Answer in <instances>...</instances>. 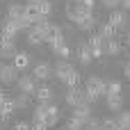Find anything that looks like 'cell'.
Listing matches in <instances>:
<instances>
[{"mask_svg":"<svg viewBox=\"0 0 130 130\" xmlns=\"http://www.w3.org/2000/svg\"><path fill=\"white\" fill-rule=\"evenodd\" d=\"M94 9H89V7H85L82 2H78V0H69L66 2V18L69 21H73L75 25H80L82 23V18L87 16V14H91Z\"/></svg>","mask_w":130,"mask_h":130,"instance_id":"cell-1","label":"cell"},{"mask_svg":"<svg viewBox=\"0 0 130 130\" xmlns=\"http://www.w3.org/2000/svg\"><path fill=\"white\" fill-rule=\"evenodd\" d=\"M85 94H87V103H96L103 94H105V82L101 78H89L87 80V87H85Z\"/></svg>","mask_w":130,"mask_h":130,"instance_id":"cell-2","label":"cell"},{"mask_svg":"<svg viewBox=\"0 0 130 130\" xmlns=\"http://www.w3.org/2000/svg\"><path fill=\"white\" fill-rule=\"evenodd\" d=\"M66 103H69L71 107L89 105V103H87V94H85L80 87H69V91H66Z\"/></svg>","mask_w":130,"mask_h":130,"instance_id":"cell-3","label":"cell"},{"mask_svg":"<svg viewBox=\"0 0 130 130\" xmlns=\"http://www.w3.org/2000/svg\"><path fill=\"white\" fill-rule=\"evenodd\" d=\"M18 91L21 94H30V96L37 91V80H34L32 73H25V75L18 78Z\"/></svg>","mask_w":130,"mask_h":130,"instance_id":"cell-4","label":"cell"},{"mask_svg":"<svg viewBox=\"0 0 130 130\" xmlns=\"http://www.w3.org/2000/svg\"><path fill=\"white\" fill-rule=\"evenodd\" d=\"M46 41H48L50 50H55L57 46H62V43H64V34H62V27H59V25H53V27H50V32L46 34Z\"/></svg>","mask_w":130,"mask_h":130,"instance_id":"cell-5","label":"cell"},{"mask_svg":"<svg viewBox=\"0 0 130 130\" xmlns=\"http://www.w3.org/2000/svg\"><path fill=\"white\" fill-rule=\"evenodd\" d=\"M103 46H105V39H103L101 34H91V39H89V48H91V57H94V59H98V57L105 55Z\"/></svg>","mask_w":130,"mask_h":130,"instance_id":"cell-6","label":"cell"},{"mask_svg":"<svg viewBox=\"0 0 130 130\" xmlns=\"http://www.w3.org/2000/svg\"><path fill=\"white\" fill-rule=\"evenodd\" d=\"M14 80H16V66H14V64H5V66H0V82L11 85Z\"/></svg>","mask_w":130,"mask_h":130,"instance_id":"cell-7","label":"cell"},{"mask_svg":"<svg viewBox=\"0 0 130 130\" xmlns=\"http://www.w3.org/2000/svg\"><path fill=\"white\" fill-rule=\"evenodd\" d=\"M34 80H46V78H50L53 75V69H50V64L48 62H39L37 66H34Z\"/></svg>","mask_w":130,"mask_h":130,"instance_id":"cell-8","label":"cell"},{"mask_svg":"<svg viewBox=\"0 0 130 130\" xmlns=\"http://www.w3.org/2000/svg\"><path fill=\"white\" fill-rule=\"evenodd\" d=\"M14 110H16V105H14V98H5V103L0 105V123L9 121V117L14 114Z\"/></svg>","mask_w":130,"mask_h":130,"instance_id":"cell-9","label":"cell"},{"mask_svg":"<svg viewBox=\"0 0 130 130\" xmlns=\"http://www.w3.org/2000/svg\"><path fill=\"white\" fill-rule=\"evenodd\" d=\"M57 121H59V110H57V105L50 103V107H48V112H46V117H43V126H46V128H53Z\"/></svg>","mask_w":130,"mask_h":130,"instance_id":"cell-10","label":"cell"},{"mask_svg":"<svg viewBox=\"0 0 130 130\" xmlns=\"http://www.w3.org/2000/svg\"><path fill=\"white\" fill-rule=\"evenodd\" d=\"M71 71H73V66H71L66 59H62V62H57V64H55V71H53V73H55V78H59V80L64 82V78H66Z\"/></svg>","mask_w":130,"mask_h":130,"instance_id":"cell-11","label":"cell"},{"mask_svg":"<svg viewBox=\"0 0 130 130\" xmlns=\"http://www.w3.org/2000/svg\"><path fill=\"white\" fill-rule=\"evenodd\" d=\"M27 64H30V55H27V53H16V55H14V66H16V71H25Z\"/></svg>","mask_w":130,"mask_h":130,"instance_id":"cell-12","label":"cell"},{"mask_svg":"<svg viewBox=\"0 0 130 130\" xmlns=\"http://www.w3.org/2000/svg\"><path fill=\"white\" fill-rule=\"evenodd\" d=\"M23 16H25L30 23H34V21L39 18V5H34V2H27V5H25V11H23Z\"/></svg>","mask_w":130,"mask_h":130,"instance_id":"cell-13","label":"cell"},{"mask_svg":"<svg viewBox=\"0 0 130 130\" xmlns=\"http://www.w3.org/2000/svg\"><path fill=\"white\" fill-rule=\"evenodd\" d=\"M103 50H105V55H114V57H117V55L121 53V43H119L117 39H107L105 46H103Z\"/></svg>","mask_w":130,"mask_h":130,"instance_id":"cell-14","label":"cell"},{"mask_svg":"<svg viewBox=\"0 0 130 130\" xmlns=\"http://www.w3.org/2000/svg\"><path fill=\"white\" fill-rule=\"evenodd\" d=\"M23 11H25V7H23V5L11 2V5L7 7V18H21V16H23Z\"/></svg>","mask_w":130,"mask_h":130,"instance_id":"cell-15","label":"cell"},{"mask_svg":"<svg viewBox=\"0 0 130 130\" xmlns=\"http://www.w3.org/2000/svg\"><path fill=\"white\" fill-rule=\"evenodd\" d=\"M107 23H110V25H114V27L119 30V27H123V25H126V14H121V11H112Z\"/></svg>","mask_w":130,"mask_h":130,"instance_id":"cell-16","label":"cell"},{"mask_svg":"<svg viewBox=\"0 0 130 130\" xmlns=\"http://www.w3.org/2000/svg\"><path fill=\"white\" fill-rule=\"evenodd\" d=\"M16 55V46L14 43H2L0 46V59H14Z\"/></svg>","mask_w":130,"mask_h":130,"instance_id":"cell-17","label":"cell"},{"mask_svg":"<svg viewBox=\"0 0 130 130\" xmlns=\"http://www.w3.org/2000/svg\"><path fill=\"white\" fill-rule=\"evenodd\" d=\"M121 107H123V98H121V96H107V110L119 112Z\"/></svg>","mask_w":130,"mask_h":130,"instance_id":"cell-18","label":"cell"},{"mask_svg":"<svg viewBox=\"0 0 130 130\" xmlns=\"http://www.w3.org/2000/svg\"><path fill=\"white\" fill-rule=\"evenodd\" d=\"M73 117H78V119L87 121V119L91 117V110H89V105H78V107H73Z\"/></svg>","mask_w":130,"mask_h":130,"instance_id":"cell-19","label":"cell"},{"mask_svg":"<svg viewBox=\"0 0 130 130\" xmlns=\"http://www.w3.org/2000/svg\"><path fill=\"white\" fill-rule=\"evenodd\" d=\"M14 105H16L18 110H27V107H30V94H18V96L14 98Z\"/></svg>","mask_w":130,"mask_h":130,"instance_id":"cell-20","label":"cell"},{"mask_svg":"<svg viewBox=\"0 0 130 130\" xmlns=\"http://www.w3.org/2000/svg\"><path fill=\"white\" fill-rule=\"evenodd\" d=\"M94 57H91V48H89V43H82L80 46V62L82 64H89Z\"/></svg>","mask_w":130,"mask_h":130,"instance_id":"cell-21","label":"cell"},{"mask_svg":"<svg viewBox=\"0 0 130 130\" xmlns=\"http://www.w3.org/2000/svg\"><path fill=\"white\" fill-rule=\"evenodd\" d=\"M94 25H96V16H94V11H91V14H87V16L82 18V23H80L78 27H80V30H91Z\"/></svg>","mask_w":130,"mask_h":130,"instance_id":"cell-22","label":"cell"},{"mask_svg":"<svg viewBox=\"0 0 130 130\" xmlns=\"http://www.w3.org/2000/svg\"><path fill=\"white\" fill-rule=\"evenodd\" d=\"M43 41H46V39H43L41 34H37V32H34L32 27L27 30V43H32V46H41Z\"/></svg>","mask_w":130,"mask_h":130,"instance_id":"cell-23","label":"cell"},{"mask_svg":"<svg viewBox=\"0 0 130 130\" xmlns=\"http://www.w3.org/2000/svg\"><path fill=\"white\" fill-rule=\"evenodd\" d=\"M105 94L107 96H121V82H110V85H105Z\"/></svg>","mask_w":130,"mask_h":130,"instance_id":"cell-24","label":"cell"},{"mask_svg":"<svg viewBox=\"0 0 130 130\" xmlns=\"http://www.w3.org/2000/svg\"><path fill=\"white\" fill-rule=\"evenodd\" d=\"M34 96H37V101H50L53 91H50V87H37Z\"/></svg>","mask_w":130,"mask_h":130,"instance_id":"cell-25","label":"cell"},{"mask_svg":"<svg viewBox=\"0 0 130 130\" xmlns=\"http://www.w3.org/2000/svg\"><path fill=\"white\" fill-rule=\"evenodd\" d=\"M114 34H117V27H114V25H110V23H105V25H103V30H101V37L107 41V39H114Z\"/></svg>","mask_w":130,"mask_h":130,"instance_id":"cell-26","label":"cell"},{"mask_svg":"<svg viewBox=\"0 0 130 130\" xmlns=\"http://www.w3.org/2000/svg\"><path fill=\"white\" fill-rule=\"evenodd\" d=\"M64 82H66V87H78V82H80V73L73 69V71L64 78Z\"/></svg>","mask_w":130,"mask_h":130,"instance_id":"cell-27","label":"cell"},{"mask_svg":"<svg viewBox=\"0 0 130 130\" xmlns=\"http://www.w3.org/2000/svg\"><path fill=\"white\" fill-rule=\"evenodd\" d=\"M85 123H87V121H82V119H78V117H71L66 130H82V128H85Z\"/></svg>","mask_w":130,"mask_h":130,"instance_id":"cell-28","label":"cell"},{"mask_svg":"<svg viewBox=\"0 0 130 130\" xmlns=\"http://www.w3.org/2000/svg\"><path fill=\"white\" fill-rule=\"evenodd\" d=\"M14 23H16V30H18V32H23V30H30V27H32V23H30L25 16H21V18H14Z\"/></svg>","mask_w":130,"mask_h":130,"instance_id":"cell-29","label":"cell"},{"mask_svg":"<svg viewBox=\"0 0 130 130\" xmlns=\"http://www.w3.org/2000/svg\"><path fill=\"white\" fill-rule=\"evenodd\" d=\"M2 30H5V32H11V34H18L14 18H5V21H2Z\"/></svg>","mask_w":130,"mask_h":130,"instance_id":"cell-30","label":"cell"},{"mask_svg":"<svg viewBox=\"0 0 130 130\" xmlns=\"http://www.w3.org/2000/svg\"><path fill=\"white\" fill-rule=\"evenodd\" d=\"M50 11H53V5H50L48 0L39 2V16H50Z\"/></svg>","mask_w":130,"mask_h":130,"instance_id":"cell-31","label":"cell"},{"mask_svg":"<svg viewBox=\"0 0 130 130\" xmlns=\"http://www.w3.org/2000/svg\"><path fill=\"white\" fill-rule=\"evenodd\" d=\"M53 53H55V55H59L62 59H66V57L71 55V50H69V46H66V43H62V46H57V48H55Z\"/></svg>","mask_w":130,"mask_h":130,"instance_id":"cell-32","label":"cell"},{"mask_svg":"<svg viewBox=\"0 0 130 130\" xmlns=\"http://www.w3.org/2000/svg\"><path fill=\"white\" fill-rule=\"evenodd\" d=\"M121 126H119V121L117 119H105L103 121V130H119Z\"/></svg>","mask_w":130,"mask_h":130,"instance_id":"cell-33","label":"cell"},{"mask_svg":"<svg viewBox=\"0 0 130 130\" xmlns=\"http://www.w3.org/2000/svg\"><path fill=\"white\" fill-rule=\"evenodd\" d=\"M14 37H16V34L2 30V32H0V46H2V43H14Z\"/></svg>","mask_w":130,"mask_h":130,"instance_id":"cell-34","label":"cell"},{"mask_svg":"<svg viewBox=\"0 0 130 130\" xmlns=\"http://www.w3.org/2000/svg\"><path fill=\"white\" fill-rule=\"evenodd\" d=\"M103 5H105L107 9H114V7H119V5H121V0H103Z\"/></svg>","mask_w":130,"mask_h":130,"instance_id":"cell-35","label":"cell"},{"mask_svg":"<svg viewBox=\"0 0 130 130\" xmlns=\"http://www.w3.org/2000/svg\"><path fill=\"white\" fill-rule=\"evenodd\" d=\"M14 130H30V123H25V121H21V123H16Z\"/></svg>","mask_w":130,"mask_h":130,"instance_id":"cell-36","label":"cell"},{"mask_svg":"<svg viewBox=\"0 0 130 130\" xmlns=\"http://www.w3.org/2000/svg\"><path fill=\"white\" fill-rule=\"evenodd\" d=\"M123 75H126V78H128V80H130V62H128V64H126V66H123Z\"/></svg>","mask_w":130,"mask_h":130,"instance_id":"cell-37","label":"cell"},{"mask_svg":"<svg viewBox=\"0 0 130 130\" xmlns=\"http://www.w3.org/2000/svg\"><path fill=\"white\" fill-rule=\"evenodd\" d=\"M30 130H48V128H46V126H41V123H39V126H30Z\"/></svg>","mask_w":130,"mask_h":130,"instance_id":"cell-38","label":"cell"},{"mask_svg":"<svg viewBox=\"0 0 130 130\" xmlns=\"http://www.w3.org/2000/svg\"><path fill=\"white\" fill-rule=\"evenodd\" d=\"M5 98H7V94H5V91H0V105L5 103Z\"/></svg>","mask_w":130,"mask_h":130,"instance_id":"cell-39","label":"cell"},{"mask_svg":"<svg viewBox=\"0 0 130 130\" xmlns=\"http://www.w3.org/2000/svg\"><path fill=\"white\" fill-rule=\"evenodd\" d=\"M121 5H123L126 9H130V0H121Z\"/></svg>","mask_w":130,"mask_h":130,"instance_id":"cell-40","label":"cell"},{"mask_svg":"<svg viewBox=\"0 0 130 130\" xmlns=\"http://www.w3.org/2000/svg\"><path fill=\"white\" fill-rule=\"evenodd\" d=\"M126 126H128V128H130V112H128V114H126Z\"/></svg>","mask_w":130,"mask_h":130,"instance_id":"cell-41","label":"cell"},{"mask_svg":"<svg viewBox=\"0 0 130 130\" xmlns=\"http://www.w3.org/2000/svg\"><path fill=\"white\" fill-rule=\"evenodd\" d=\"M30 2H34V5H39V2H43V0H30Z\"/></svg>","mask_w":130,"mask_h":130,"instance_id":"cell-42","label":"cell"},{"mask_svg":"<svg viewBox=\"0 0 130 130\" xmlns=\"http://www.w3.org/2000/svg\"><path fill=\"white\" fill-rule=\"evenodd\" d=\"M119 130H130V128H128V126H121V128H119Z\"/></svg>","mask_w":130,"mask_h":130,"instance_id":"cell-43","label":"cell"},{"mask_svg":"<svg viewBox=\"0 0 130 130\" xmlns=\"http://www.w3.org/2000/svg\"><path fill=\"white\" fill-rule=\"evenodd\" d=\"M128 43H130V30H128Z\"/></svg>","mask_w":130,"mask_h":130,"instance_id":"cell-44","label":"cell"},{"mask_svg":"<svg viewBox=\"0 0 130 130\" xmlns=\"http://www.w3.org/2000/svg\"><path fill=\"white\" fill-rule=\"evenodd\" d=\"M78 2H82V0H78Z\"/></svg>","mask_w":130,"mask_h":130,"instance_id":"cell-45","label":"cell"},{"mask_svg":"<svg viewBox=\"0 0 130 130\" xmlns=\"http://www.w3.org/2000/svg\"><path fill=\"white\" fill-rule=\"evenodd\" d=\"M0 66H2V64H0Z\"/></svg>","mask_w":130,"mask_h":130,"instance_id":"cell-46","label":"cell"}]
</instances>
